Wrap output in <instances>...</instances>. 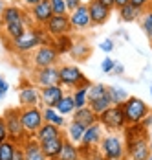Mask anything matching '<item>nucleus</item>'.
Here are the masks:
<instances>
[{
  "instance_id": "1",
  "label": "nucleus",
  "mask_w": 152,
  "mask_h": 160,
  "mask_svg": "<svg viewBox=\"0 0 152 160\" xmlns=\"http://www.w3.org/2000/svg\"><path fill=\"white\" fill-rule=\"evenodd\" d=\"M123 131H126V142H125L126 157H130L132 160L150 158V144H149L145 127L139 123V129H137L139 132H136V125H126Z\"/></svg>"
},
{
  "instance_id": "2",
  "label": "nucleus",
  "mask_w": 152,
  "mask_h": 160,
  "mask_svg": "<svg viewBox=\"0 0 152 160\" xmlns=\"http://www.w3.org/2000/svg\"><path fill=\"white\" fill-rule=\"evenodd\" d=\"M48 39V33L42 26H35V28H26V32L22 35H18L17 39L11 41L13 50L18 53H30L33 50H37L40 44H50L46 42Z\"/></svg>"
},
{
  "instance_id": "3",
  "label": "nucleus",
  "mask_w": 152,
  "mask_h": 160,
  "mask_svg": "<svg viewBox=\"0 0 152 160\" xmlns=\"http://www.w3.org/2000/svg\"><path fill=\"white\" fill-rule=\"evenodd\" d=\"M121 109H123V116H125L126 125H137L150 114V107L141 98H136V96L126 98L121 103Z\"/></svg>"
},
{
  "instance_id": "4",
  "label": "nucleus",
  "mask_w": 152,
  "mask_h": 160,
  "mask_svg": "<svg viewBox=\"0 0 152 160\" xmlns=\"http://www.w3.org/2000/svg\"><path fill=\"white\" fill-rule=\"evenodd\" d=\"M99 149L105 160H125L126 158V149H125V142L119 134H105L99 142Z\"/></svg>"
},
{
  "instance_id": "5",
  "label": "nucleus",
  "mask_w": 152,
  "mask_h": 160,
  "mask_svg": "<svg viewBox=\"0 0 152 160\" xmlns=\"http://www.w3.org/2000/svg\"><path fill=\"white\" fill-rule=\"evenodd\" d=\"M92 81L77 68L75 64H62L59 66V85L66 88H77V87H88Z\"/></svg>"
},
{
  "instance_id": "6",
  "label": "nucleus",
  "mask_w": 152,
  "mask_h": 160,
  "mask_svg": "<svg viewBox=\"0 0 152 160\" xmlns=\"http://www.w3.org/2000/svg\"><path fill=\"white\" fill-rule=\"evenodd\" d=\"M4 122H6V129H7V140L15 142V144H22L28 134L20 123V114L18 109H7L4 112Z\"/></svg>"
},
{
  "instance_id": "7",
  "label": "nucleus",
  "mask_w": 152,
  "mask_h": 160,
  "mask_svg": "<svg viewBox=\"0 0 152 160\" xmlns=\"http://www.w3.org/2000/svg\"><path fill=\"white\" fill-rule=\"evenodd\" d=\"M18 114H20V123L26 131L28 138L35 134V131L42 125V109L39 105L35 107H18Z\"/></svg>"
},
{
  "instance_id": "8",
  "label": "nucleus",
  "mask_w": 152,
  "mask_h": 160,
  "mask_svg": "<svg viewBox=\"0 0 152 160\" xmlns=\"http://www.w3.org/2000/svg\"><path fill=\"white\" fill-rule=\"evenodd\" d=\"M99 123L107 131H123L126 127L125 116H123L121 105H110L107 111L99 114Z\"/></svg>"
},
{
  "instance_id": "9",
  "label": "nucleus",
  "mask_w": 152,
  "mask_h": 160,
  "mask_svg": "<svg viewBox=\"0 0 152 160\" xmlns=\"http://www.w3.org/2000/svg\"><path fill=\"white\" fill-rule=\"evenodd\" d=\"M59 61V52L53 44H40L37 50H33L31 63L35 68H46V66H55Z\"/></svg>"
},
{
  "instance_id": "10",
  "label": "nucleus",
  "mask_w": 152,
  "mask_h": 160,
  "mask_svg": "<svg viewBox=\"0 0 152 160\" xmlns=\"http://www.w3.org/2000/svg\"><path fill=\"white\" fill-rule=\"evenodd\" d=\"M46 33L50 37H59V35H66V33H72V26H70V18L68 15H53L44 26Z\"/></svg>"
},
{
  "instance_id": "11",
  "label": "nucleus",
  "mask_w": 152,
  "mask_h": 160,
  "mask_svg": "<svg viewBox=\"0 0 152 160\" xmlns=\"http://www.w3.org/2000/svg\"><path fill=\"white\" fill-rule=\"evenodd\" d=\"M68 18H70L72 30H75V32H84V30H88L92 26L90 13H88V6L86 4H81L74 11H70L68 13Z\"/></svg>"
},
{
  "instance_id": "12",
  "label": "nucleus",
  "mask_w": 152,
  "mask_h": 160,
  "mask_svg": "<svg viewBox=\"0 0 152 160\" xmlns=\"http://www.w3.org/2000/svg\"><path fill=\"white\" fill-rule=\"evenodd\" d=\"M40 94V103L39 107L44 109V107H57V103L61 101V98L64 96V87L61 85H50V87H40L39 90Z\"/></svg>"
},
{
  "instance_id": "13",
  "label": "nucleus",
  "mask_w": 152,
  "mask_h": 160,
  "mask_svg": "<svg viewBox=\"0 0 152 160\" xmlns=\"http://www.w3.org/2000/svg\"><path fill=\"white\" fill-rule=\"evenodd\" d=\"M35 85L40 87H50V85H59V66H46V68H35L33 74Z\"/></svg>"
},
{
  "instance_id": "14",
  "label": "nucleus",
  "mask_w": 152,
  "mask_h": 160,
  "mask_svg": "<svg viewBox=\"0 0 152 160\" xmlns=\"http://www.w3.org/2000/svg\"><path fill=\"white\" fill-rule=\"evenodd\" d=\"M30 17L37 26H44L46 22L53 17L50 0H40V2H37L35 6H31L30 8Z\"/></svg>"
},
{
  "instance_id": "15",
  "label": "nucleus",
  "mask_w": 152,
  "mask_h": 160,
  "mask_svg": "<svg viewBox=\"0 0 152 160\" xmlns=\"http://www.w3.org/2000/svg\"><path fill=\"white\" fill-rule=\"evenodd\" d=\"M86 6H88V13H90L92 26H103L108 18H110L112 9L105 8V6H103V4H99L97 0H90Z\"/></svg>"
},
{
  "instance_id": "16",
  "label": "nucleus",
  "mask_w": 152,
  "mask_h": 160,
  "mask_svg": "<svg viewBox=\"0 0 152 160\" xmlns=\"http://www.w3.org/2000/svg\"><path fill=\"white\" fill-rule=\"evenodd\" d=\"M18 101L20 107H35L40 103V94L37 85H22L18 90Z\"/></svg>"
},
{
  "instance_id": "17",
  "label": "nucleus",
  "mask_w": 152,
  "mask_h": 160,
  "mask_svg": "<svg viewBox=\"0 0 152 160\" xmlns=\"http://www.w3.org/2000/svg\"><path fill=\"white\" fill-rule=\"evenodd\" d=\"M103 138V125L97 122L93 125H88L84 129V134L81 138V147H93V145H99Z\"/></svg>"
},
{
  "instance_id": "18",
  "label": "nucleus",
  "mask_w": 152,
  "mask_h": 160,
  "mask_svg": "<svg viewBox=\"0 0 152 160\" xmlns=\"http://www.w3.org/2000/svg\"><path fill=\"white\" fill-rule=\"evenodd\" d=\"M20 145H22L24 158H26V160H46L44 153H42V149H40V144H39L33 136L26 138Z\"/></svg>"
},
{
  "instance_id": "19",
  "label": "nucleus",
  "mask_w": 152,
  "mask_h": 160,
  "mask_svg": "<svg viewBox=\"0 0 152 160\" xmlns=\"http://www.w3.org/2000/svg\"><path fill=\"white\" fill-rule=\"evenodd\" d=\"M64 140H66V138H64V134H61V136L50 138V140H46V142H39L46 158H57V155L61 153V149H62Z\"/></svg>"
},
{
  "instance_id": "20",
  "label": "nucleus",
  "mask_w": 152,
  "mask_h": 160,
  "mask_svg": "<svg viewBox=\"0 0 152 160\" xmlns=\"http://www.w3.org/2000/svg\"><path fill=\"white\" fill-rule=\"evenodd\" d=\"M11 22H26V13L17 6H6L0 13V24H11Z\"/></svg>"
},
{
  "instance_id": "21",
  "label": "nucleus",
  "mask_w": 152,
  "mask_h": 160,
  "mask_svg": "<svg viewBox=\"0 0 152 160\" xmlns=\"http://www.w3.org/2000/svg\"><path fill=\"white\" fill-rule=\"evenodd\" d=\"M72 120H75V122H79V123H83L84 127H88V125H93V123L99 122V116H97V114L86 105V107L75 109V111L72 112Z\"/></svg>"
},
{
  "instance_id": "22",
  "label": "nucleus",
  "mask_w": 152,
  "mask_h": 160,
  "mask_svg": "<svg viewBox=\"0 0 152 160\" xmlns=\"http://www.w3.org/2000/svg\"><path fill=\"white\" fill-rule=\"evenodd\" d=\"M61 134H62L61 127H57V125H53V123H48V122H42V125L35 131L33 138H35L37 142H46V140L55 138V136H61Z\"/></svg>"
},
{
  "instance_id": "23",
  "label": "nucleus",
  "mask_w": 152,
  "mask_h": 160,
  "mask_svg": "<svg viewBox=\"0 0 152 160\" xmlns=\"http://www.w3.org/2000/svg\"><path fill=\"white\" fill-rule=\"evenodd\" d=\"M64 138H66V136H64ZM55 160H81V151H79V147H77L75 144H72L70 140H64L61 153L57 155Z\"/></svg>"
},
{
  "instance_id": "24",
  "label": "nucleus",
  "mask_w": 152,
  "mask_h": 160,
  "mask_svg": "<svg viewBox=\"0 0 152 160\" xmlns=\"http://www.w3.org/2000/svg\"><path fill=\"white\" fill-rule=\"evenodd\" d=\"M84 125L83 123H79L75 120H72L70 123H68V132L64 134L66 136V140H70L72 144H81V138H83V134H84Z\"/></svg>"
},
{
  "instance_id": "25",
  "label": "nucleus",
  "mask_w": 152,
  "mask_h": 160,
  "mask_svg": "<svg viewBox=\"0 0 152 160\" xmlns=\"http://www.w3.org/2000/svg\"><path fill=\"white\" fill-rule=\"evenodd\" d=\"M42 120L48 122V123H53V125H57V127H61V129L66 125V118L62 114H59L53 107H44L42 109Z\"/></svg>"
},
{
  "instance_id": "26",
  "label": "nucleus",
  "mask_w": 152,
  "mask_h": 160,
  "mask_svg": "<svg viewBox=\"0 0 152 160\" xmlns=\"http://www.w3.org/2000/svg\"><path fill=\"white\" fill-rule=\"evenodd\" d=\"M117 9H119V18L123 22H136L141 17V11L137 8H134L132 4H125V6L117 8Z\"/></svg>"
},
{
  "instance_id": "27",
  "label": "nucleus",
  "mask_w": 152,
  "mask_h": 160,
  "mask_svg": "<svg viewBox=\"0 0 152 160\" xmlns=\"http://www.w3.org/2000/svg\"><path fill=\"white\" fill-rule=\"evenodd\" d=\"M2 32L4 35L9 39V42L17 39L18 35H22V33L26 32V22H11V24H4L2 26Z\"/></svg>"
},
{
  "instance_id": "28",
  "label": "nucleus",
  "mask_w": 152,
  "mask_h": 160,
  "mask_svg": "<svg viewBox=\"0 0 152 160\" xmlns=\"http://www.w3.org/2000/svg\"><path fill=\"white\" fill-rule=\"evenodd\" d=\"M55 111L59 112V114H62V116H70L72 112L75 111V101H74L72 94H64V96L61 98V101L57 103Z\"/></svg>"
},
{
  "instance_id": "29",
  "label": "nucleus",
  "mask_w": 152,
  "mask_h": 160,
  "mask_svg": "<svg viewBox=\"0 0 152 160\" xmlns=\"http://www.w3.org/2000/svg\"><path fill=\"white\" fill-rule=\"evenodd\" d=\"M107 96L110 98L112 105H121L123 101L128 98V92L121 87H107Z\"/></svg>"
},
{
  "instance_id": "30",
  "label": "nucleus",
  "mask_w": 152,
  "mask_h": 160,
  "mask_svg": "<svg viewBox=\"0 0 152 160\" xmlns=\"http://www.w3.org/2000/svg\"><path fill=\"white\" fill-rule=\"evenodd\" d=\"M90 46H88V42H74L72 44V50H70V53H72V57L77 59V61H84L88 55H90Z\"/></svg>"
},
{
  "instance_id": "31",
  "label": "nucleus",
  "mask_w": 152,
  "mask_h": 160,
  "mask_svg": "<svg viewBox=\"0 0 152 160\" xmlns=\"http://www.w3.org/2000/svg\"><path fill=\"white\" fill-rule=\"evenodd\" d=\"M139 22H141V30H143V33L152 41V8H147V9L141 11Z\"/></svg>"
},
{
  "instance_id": "32",
  "label": "nucleus",
  "mask_w": 152,
  "mask_h": 160,
  "mask_svg": "<svg viewBox=\"0 0 152 160\" xmlns=\"http://www.w3.org/2000/svg\"><path fill=\"white\" fill-rule=\"evenodd\" d=\"M90 85H88V87H90ZM88 87H77V88H74L72 98H74V101H75V109H81V107H86V105H88V96H86Z\"/></svg>"
},
{
  "instance_id": "33",
  "label": "nucleus",
  "mask_w": 152,
  "mask_h": 160,
  "mask_svg": "<svg viewBox=\"0 0 152 160\" xmlns=\"http://www.w3.org/2000/svg\"><path fill=\"white\" fill-rule=\"evenodd\" d=\"M72 44H74V39L70 37V33L55 37V50L59 52V55H61V53H66V52H70V50H72Z\"/></svg>"
},
{
  "instance_id": "34",
  "label": "nucleus",
  "mask_w": 152,
  "mask_h": 160,
  "mask_svg": "<svg viewBox=\"0 0 152 160\" xmlns=\"http://www.w3.org/2000/svg\"><path fill=\"white\" fill-rule=\"evenodd\" d=\"M110 105H112V103H110V98H108V96H103V98H97V99H92V101H88V107H90V109L95 112L97 116H99L103 111H107Z\"/></svg>"
},
{
  "instance_id": "35",
  "label": "nucleus",
  "mask_w": 152,
  "mask_h": 160,
  "mask_svg": "<svg viewBox=\"0 0 152 160\" xmlns=\"http://www.w3.org/2000/svg\"><path fill=\"white\" fill-rule=\"evenodd\" d=\"M86 96H88V101L107 96V85H103V83H92L90 87H88Z\"/></svg>"
},
{
  "instance_id": "36",
  "label": "nucleus",
  "mask_w": 152,
  "mask_h": 160,
  "mask_svg": "<svg viewBox=\"0 0 152 160\" xmlns=\"http://www.w3.org/2000/svg\"><path fill=\"white\" fill-rule=\"evenodd\" d=\"M15 142H11V140H4L2 144H0V160H11V157H13V153H15L17 149Z\"/></svg>"
},
{
  "instance_id": "37",
  "label": "nucleus",
  "mask_w": 152,
  "mask_h": 160,
  "mask_svg": "<svg viewBox=\"0 0 152 160\" xmlns=\"http://www.w3.org/2000/svg\"><path fill=\"white\" fill-rule=\"evenodd\" d=\"M50 6H51L53 15H68L66 2H64V0H50Z\"/></svg>"
},
{
  "instance_id": "38",
  "label": "nucleus",
  "mask_w": 152,
  "mask_h": 160,
  "mask_svg": "<svg viewBox=\"0 0 152 160\" xmlns=\"http://www.w3.org/2000/svg\"><path fill=\"white\" fill-rule=\"evenodd\" d=\"M114 64H116V59H112V57H105V59L101 61V72H103V74H112Z\"/></svg>"
},
{
  "instance_id": "39",
  "label": "nucleus",
  "mask_w": 152,
  "mask_h": 160,
  "mask_svg": "<svg viewBox=\"0 0 152 160\" xmlns=\"http://www.w3.org/2000/svg\"><path fill=\"white\" fill-rule=\"evenodd\" d=\"M99 46H101V50H103L105 53H110L112 50L116 48V42H114V39H105V41H103Z\"/></svg>"
},
{
  "instance_id": "40",
  "label": "nucleus",
  "mask_w": 152,
  "mask_h": 160,
  "mask_svg": "<svg viewBox=\"0 0 152 160\" xmlns=\"http://www.w3.org/2000/svg\"><path fill=\"white\" fill-rule=\"evenodd\" d=\"M130 4L134 6V8H137L139 11H143V9H147V8H150V0H130Z\"/></svg>"
},
{
  "instance_id": "41",
  "label": "nucleus",
  "mask_w": 152,
  "mask_h": 160,
  "mask_svg": "<svg viewBox=\"0 0 152 160\" xmlns=\"http://www.w3.org/2000/svg\"><path fill=\"white\" fill-rule=\"evenodd\" d=\"M7 140V129H6V122H4V116H0V144Z\"/></svg>"
},
{
  "instance_id": "42",
  "label": "nucleus",
  "mask_w": 152,
  "mask_h": 160,
  "mask_svg": "<svg viewBox=\"0 0 152 160\" xmlns=\"http://www.w3.org/2000/svg\"><path fill=\"white\" fill-rule=\"evenodd\" d=\"M7 90H9V83L4 78H0V99H4V96L7 94Z\"/></svg>"
},
{
  "instance_id": "43",
  "label": "nucleus",
  "mask_w": 152,
  "mask_h": 160,
  "mask_svg": "<svg viewBox=\"0 0 152 160\" xmlns=\"http://www.w3.org/2000/svg\"><path fill=\"white\" fill-rule=\"evenodd\" d=\"M64 2H66V9H68V13L74 11L75 8H79V6L83 4V0H64Z\"/></svg>"
},
{
  "instance_id": "44",
  "label": "nucleus",
  "mask_w": 152,
  "mask_h": 160,
  "mask_svg": "<svg viewBox=\"0 0 152 160\" xmlns=\"http://www.w3.org/2000/svg\"><path fill=\"white\" fill-rule=\"evenodd\" d=\"M11 160H26L24 158V151H22V145L18 144L15 149V153H13V157H11Z\"/></svg>"
},
{
  "instance_id": "45",
  "label": "nucleus",
  "mask_w": 152,
  "mask_h": 160,
  "mask_svg": "<svg viewBox=\"0 0 152 160\" xmlns=\"http://www.w3.org/2000/svg\"><path fill=\"white\" fill-rule=\"evenodd\" d=\"M99 4H103L105 8H108V9H116V2L114 0H97Z\"/></svg>"
},
{
  "instance_id": "46",
  "label": "nucleus",
  "mask_w": 152,
  "mask_h": 160,
  "mask_svg": "<svg viewBox=\"0 0 152 160\" xmlns=\"http://www.w3.org/2000/svg\"><path fill=\"white\" fill-rule=\"evenodd\" d=\"M112 72H116L117 76H121V74H125V66H123L121 63H117V61H116V64H114V70H112Z\"/></svg>"
},
{
  "instance_id": "47",
  "label": "nucleus",
  "mask_w": 152,
  "mask_h": 160,
  "mask_svg": "<svg viewBox=\"0 0 152 160\" xmlns=\"http://www.w3.org/2000/svg\"><path fill=\"white\" fill-rule=\"evenodd\" d=\"M20 2H22L26 8H31V6H35L37 2H40V0H20Z\"/></svg>"
},
{
  "instance_id": "48",
  "label": "nucleus",
  "mask_w": 152,
  "mask_h": 160,
  "mask_svg": "<svg viewBox=\"0 0 152 160\" xmlns=\"http://www.w3.org/2000/svg\"><path fill=\"white\" fill-rule=\"evenodd\" d=\"M114 2H116V8H121L125 4H130V0H114Z\"/></svg>"
},
{
  "instance_id": "49",
  "label": "nucleus",
  "mask_w": 152,
  "mask_h": 160,
  "mask_svg": "<svg viewBox=\"0 0 152 160\" xmlns=\"http://www.w3.org/2000/svg\"><path fill=\"white\" fill-rule=\"evenodd\" d=\"M4 8H6V6H4V4H2V0H0V13L4 11Z\"/></svg>"
},
{
  "instance_id": "50",
  "label": "nucleus",
  "mask_w": 152,
  "mask_h": 160,
  "mask_svg": "<svg viewBox=\"0 0 152 160\" xmlns=\"http://www.w3.org/2000/svg\"><path fill=\"white\" fill-rule=\"evenodd\" d=\"M150 96H152V87H150Z\"/></svg>"
},
{
  "instance_id": "51",
  "label": "nucleus",
  "mask_w": 152,
  "mask_h": 160,
  "mask_svg": "<svg viewBox=\"0 0 152 160\" xmlns=\"http://www.w3.org/2000/svg\"><path fill=\"white\" fill-rule=\"evenodd\" d=\"M46 160H55V158H46Z\"/></svg>"
},
{
  "instance_id": "52",
  "label": "nucleus",
  "mask_w": 152,
  "mask_h": 160,
  "mask_svg": "<svg viewBox=\"0 0 152 160\" xmlns=\"http://www.w3.org/2000/svg\"><path fill=\"white\" fill-rule=\"evenodd\" d=\"M149 160H152V155H150V158H149Z\"/></svg>"
},
{
  "instance_id": "53",
  "label": "nucleus",
  "mask_w": 152,
  "mask_h": 160,
  "mask_svg": "<svg viewBox=\"0 0 152 160\" xmlns=\"http://www.w3.org/2000/svg\"><path fill=\"white\" fill-rule=\"evenodd\" d=\"M0 78H2V76H0Z\"/></svg>"
},
{
  "instance_id": "54",
  "label": "nucleus",
  "mask_w": 152,
  "mask_h": 160,
  "mask_svg": "<svg viewBox=\"0 0 152 160\" xmlns=\"http://www.w3.org/2000/svg\"><path fill=\"white\" fill-rule=\"evenodd\" d=\"M150 2H152V0H150Z\"/></svg>"
}]
</instances>
